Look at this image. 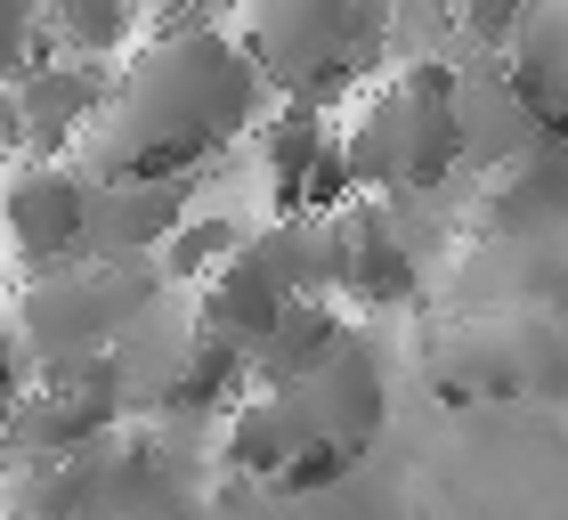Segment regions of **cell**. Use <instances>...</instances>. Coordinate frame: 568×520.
<instances>
[{
    "mask_svg": "<svg viewBox=\"0 0 568 520\" xmlns=\"http://www.w3.org/2000/svg\"><path fill=\"white\" fill-rule=\"evenodd\" d=\"M261 114V73L220 24H179L154 49H139L122 73H106L98 107V171L106 179H187L212 147Z\"/></svg>",
    "mask_w": 568,
    "mask_h": 520,
    "instance_id": "6da1fadb",
    "label": "cell"
},
{
    "mask_svg": "<svg viewBox=\"0 0 568 520\" xmlns=\"http://www.w3.org/2000/svg\"><path fill=\"white\" fill-rule=\"evenodd\" d=\"M49 58L41 49V0H0V90L24 82Z\"/></svg>",
    "mask_w": 568,
    "mask_h": 520,
    "instance_id": "e0dca14e",
    "label": "cell"
},
{
    "mask_svg": "<svg viewBox=\"0 0 568 520\" xmlns=\"http://www.w3.org/2000/svg\"><path fill=\"white\" fill-rule=\"evenodd\" d=\"M333 228H342V277H333V284H349V301H357V309H406V301L423 293L415 244H406L398 228L382 220V203L357 196Z\"/></svg>",
    "mask_w": 568,
    "mask_h": 520,
    "instance_id": "30bf717a",
    "label": "cell"
},
{
    "mask_svg": "<svg viewBox=\"0 0 568 520\" xmlns=\"http://www.w3.org/2000/svg\"><path fill=\"white\" fill-rule=\"evenodd\" d=\"M382 33H390V0H252L236 49L284 98L325 107L342 82L366 73Z\"/></svg>",
    "mask_w": 568,
    "mask_h": 520,
    "instance_id": "3957f363",
    "label": "cell"
},
{
    "mask_svg": "<svg viewBox=\"0 0 568 520\" xmlns=\"http://www.w3.org/2000/svg\"><path fill=\"white\" fill-rule=\"evenodd\" d=\"M293 309V284H284L276 269L252 244H236L220 260L212 277H203V301H195V333H212V342H227V350H261L268 342V326Z\"/></svg>",
    "mask_w": 568,
    "mask_h": 520,
    "instance_id": "52a82bcc",
    "label": "cell"
},
{
    "mask_svg": "<svg viewBox=\"0 0 568 520\" xmlns=\"http://www.w3.org/2000/svg\"><path fill=\"white\" fill-rule=\"evenodd\" d=\"M342 163L357 179V196H430L447 188V171L463 163V82L438 58H406L398 73L357 98L333 122Z\"/></svg>",
    "mask_w": 568,
    "mask_h": 520,
    "instance_id": "7a4b0ae2",
    "label": "cell"
},
{
    "mask_svg": "<svg viewBox=\"0 0 568 520\" xmlns=\"http://www.w3.org/2000/svg\"><path fill=\"white\" fill-rule=\"evenodd\" d=\"M342 342H349V326H342V309H333L325 293H317V301H293V309L268 326V342L244 358V374L261 382V390H301Z\"/></svg>",
    "mask_w": 568,
    "mask_h": 520,
    "instance_id": "8fae6325",
    "label": "cell"
},
{
    "mask_svg": "<svg viewBox=\"0 0 568 520\" xmlns=\"http://www.w3.org/2000/svg\"><path fill=\"white\" fill-rule=\"evenodd\" d=\"M236 244L244 237H236V220H227V212H187L163 244H154V277H163V284H203Z\"/></svg>",
    "mask_w": 568,
    "mask_h": 520,
    "instance_id": "2e32d148",
    "label": "cell"
},
{
    "mask_svg": "<svg viewBox=\"0 0 568 520\" xmlns=\"http://www.w3.org/2000/svg\"><path fill=\"white\" fill-rule=\"evenodd\" d=\"M276 399H293V414H301V431L308 439H333V448H366V439L390 423V390H382V367L366 358V342H349L325 358L317 374H308L301 390H276Z\"/></svg>",
    "mask_w": 568,
    "mask_h": 520,
    "instance_id": "5b68a950",
    "label": "cell"
},
{
    "mask_svg": "<svg viewBox=\"0 0 568 520\" xmlns=\"http://www.w3.org/2000/svg\"><path fill=\"white\" fill-rule=\"evenodd\" d=\"M0 448H9V423H0Z\"/></svg>",
    "mask_w": 568,
    "mask_h": 520,
    "instance_id": "44dd1931",
    "label": "cell"
},
{
    "mask_svg": "<svg viewBox=\"0 0 568 520\" xmlns=\"http://www.w3.org/2000/svg\"><path fill=\"white\" fill-rule=\"evenodd\" d=\"M349 463H357L349 448H333V439H308V448H301V456L276 472V488H284V497H317V488L349 480Z\"/></svg>",
    "mask_w": 568,
    "mask_h": 520,
    "instance_id": "d6986e66",
    "label": "cell"
},
{
    "mask_svg": "<svg viewBox=\"0 0 568 520\" xmlns=\"http://www.w3.org/2000/svg\"><path fill=\"white\" fill-rule=\"evenodd\" d=\"M98 107H106V73L98 66H65L41 58L24 82H9V114H17V147L41 154V163H65L73 139H90Z\"/></svg>",
    "mask_w": 568,
    "mask_h": 520,
    "instance_id": "8992f818",
    "label": "cell"
},
{
    "mask_svg": "<svg viewBox=\"0 0 568 520\" xmlns=\"http://www.w3.org/2000/svg\"><path fill=\"white\" fill-rule=\"evenodd\" d=\"M195 212L187 179H114V188H90V237L122 269V260H154V244L171 237L179 220Z\"/></svg>",
    "mask_w": 568,
    "mask_h": 520,
    "instance_id": "9c48e42d",
    "label": "cell"
},
{
    "mask_svg": "<svg viewBox=\"0 0 568 520\" xmlns=\"http://www.w3.org/2000/svg\"><path fill=\"white\" fill-rule=\"evenodd\" d=\"M325 147H333V114H325V107H308V98H284V107L261 122V163H268V179H276V196H284V203H293L301 171L317 163Z\"/></svg>",
    "mask_w": 568,
    "mask_h": 520,
    "instance_id": "5bb4252c",
    "label": "cell"
},
{
    "mask_svg": "<svg viewBox=\"0 0 568 520\" xmlns=\"http://www.w3.org/2000/svg\"><path fill=\"white\" fill-rule=\"evenodd\" d=\"M90 237V171L17 154L0 179V252L17 269H65Z\"/></svg>",
    "mask_w": 568,
    "mask_h": 520,
    "instance_id": "277c9868",
    "label": "cell"
},
{
    "mask_svg": "<svg viewBox=\"0 0 568 520\" xmlns=\"http://www.w3.org/2000/svg\"><path fill=\"white\" fill-rule=\"evenodd\" d=\"M139 33V0H41V49L65 66H98L122 58Z\"/></svg>",
    "mask_w": 568,
    "mask_h": 520,
    "instance_id": "4fadbf2b",
    "label": "cell"
},
{
    "mask_svg": "<svg viewBox=\"0 0 568 520\" xmlns=\"http://www.w3.org/2000/svg\"><path fill=\"white\" fill-rule=\"evenodd\" d=\"M308 448V431H301V414H293V399H276V390H244L236 407H227V439H220V456L236 463L244 480H268L276 488V472L293 463Z\"/></svg>",
    "mask_w": 568,
    "mask_h": 520,
    "instance_id": "7c38bea8",
    "label": "cell"
},
{
    "mask_svg": "<svg viewBox=\"0 0 568 520\" xmlns=\"http://www.w3.org/2000/svg\"><path fill=\"white\" fill-rule=\"evenodd\" d=\"M536 0H455V24L471 49H511V33L528 24Z\"/></svg>",
    "mask_w": 568,
    "mask_h": 520,
    "instance_id": "ac0fdd59",
    "label": "cell"
},
{
    "mask_svg": "<svg viewBox=\"0 0 568 520\" xmlns=\"http://www.w3.org/2000/svg\"><path fill=\"white\" fill-rule=\"evenodd\" d=\"M487 228L496 237H560L568 228V147L528 139L487 171Z\"/></svg>",
    "mask_w": 568,
    "mask_h": 520,
    "instance_id": "ba28073f",
    "label": "cell"
},
{
    "mask_svg": "<svg viewBox=\"0 0 568 520\" xmlns=\"http://www.w3.org/2000/svg\"><path fill=\"white\" fill-rule=\"evenodd\" d=\"M438 9H447V17H455V0H438Z\"/></svg>",
    "mask_w": 568,
    "mask_h": 520,
    "instance_id": "7402d4cb",
    "label": "cell"
},
{
    "mask_svg": "<svg viewBox=\"0 0 568 520\" xmlns=\"http://www.w3.org/2000/svg\"><path fill=\"white\" fill-rule=\"evenodd\" d=\"M33 399V358H24V333L0 318V414Z\"/></svg>",
    "mask_w": 568,
    "mask_h": 520,
    "instance_id": "ffe728a7",
    "label": "cell"
},
{
    "mask_svg": "<svg viewBox=\"0 0 568 520\" xmlns=\"http://www.w3.org/2000/svg\"><path fill=\"white\" fill-rule=\"evenodd\" d=\"M244 350L212 342V333H187V350H179L171 367V407H236L244 399Z\"/></svg>",
    "mask_w": 568,
    "mask_h": 520,
    "instance_id": "9a60e30c",
    "label": "cell"
}]
</instances>
